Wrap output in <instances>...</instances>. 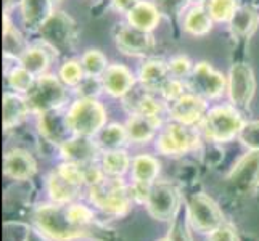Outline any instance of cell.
<instances>
[{
  "instance_id": "6da1fadb",
  "label": "cell",
  "mask_w": 259,
  "mask_h": 241,
  "mask_svg": "<svg viewBox=\"0 0 259 241\" xmlns=\"http://www.w3.org/2000/svg\"><path fill=\"white\" fill-rule=\"evenodd\" d=\"M35 224L37 227L57 241L77 239L89 235V228L77 225L71 219L68 208L63 204H44L35 211Z\"/></svg>"
},
{
  "instance_id": "7a4b0ae2",
  "label": "cell",
  "mask_w": 259,
  "mask_h": 241,
  "mask_svg": "<svg viewBox=\"0 0 259 241\" xmlns=\"http://www.w3.org/2000/svg\"><path fill=\"white\" fill-rule=\"evenodd\" d=\"M37 31L42 40L53 52H58L60 55H69L74 52L77 42V26L73 18L65 12L53 10Z\"/></svg>"
},
{
  "instance_id": "3957f363",
  "label": "cell",
  "mask_w": 259,
  "mask_h": 241,
  "mask_svg": "<svg viewBox=\"0 0 259 241\" xmlns=\"http://www.w3.org/2000/svg\"><path fill=\"white\" fill-rule=\"evenodd\" d=\"M26 102L32 113H47L58 110L66 102V85L61 82L60 77L52 74L37 76L32 87L24 93Z\"/></svg>"
},
{
  "instance_id": "277c9868",
  "label": "cell",
  "mask_w": 259,
  "mask_h": 241,
  "mask_svg": "<svg viewBox=\"0 0 259 241\" xmlns=\"http://www.w3.org/2000/svg\"><path fill=\"white\" fill-rule=\"evenodd\" d=\"M66 116L74 135H97L106 122V111L103 105L97 102V98H79L71 105Z\"/></svg>"
},
{
  "instance_id": "5b68a950",
  "label": "cell",
  "mask_w": 259,
  "mask_h": 241,
  "mask_svg": "<svg viewBox=\"0 0 259 241\" xmlns=\"http://www.w3.org/2000/svg\"><path fill=\"white\" fill-rule=\"evenodd\" d=\"M243 119L235 106H216L206 113L201 122L203 132L211 141L224 143L238 137L243 127Z\"/></svg>"
},
{
  "instance_id": "8992f818",
  "label": "cell",
  "mask_w": 259,
  "mask_h": 241,
  "mask_svg": "<svg viewBox=\"0 0 259 241\" xmlns=\"http://www.w3.org/2000/svg\"><path fill=\"white\" fill-rule=\"evenodd\" d=\"M129 191L119 180V177H103L100 182L91 186V201L97 208L108 214H121L129 209Z\"/></svg>"
},
{
  "instance_id": "52a82bcc",
  "label": "cell",
  "mask_w": 259,
  "mask_h": 241,
  "mask_svg": "<svg viewBox=\"0 0 259 241\" xmlns=\"http://www.w3.org/2000/svg\"><path fill=\"white\" fill-rule=\"evenodd\" d=\"M85 182H84L81 166L66 161L65 164H61L57 171H53L49 175L47 190L53 203L66 204L76 198L77 191L81 190V186Z\"/></svg>"
},
{
  "instance_id": "ba28073f",
  "label": "cell",
  "mask_w": 259,
  "mask_h": 241,
  "mask_svg": "<svg viewBox=\"0 0 259 241\" xmlns=\"http://www.w3.org/2000/svg\"><path fill=\"white\" fill-rule=\"evenodd\" d=\"M198 140L200 137L195 126H189V124L172 119L169 124H166L161 133H159L156 148L161 155L179 156L193 150L198 145Z\"/></svg>"
},
{
  "instance_id": "9c48e42d",
  "label": "cell",
  "mask_w": 259,
  "mask_h": 241,
  "mask_svg": "<svg viewBox=\"0 0 259 241\" xmlns=\"http://www.w3.org/2000/svg\"><path fill=\"white\" fill-rule=\"evenodd\" d=\"M227 185L234 195H253L259 186V151L249 150L237 161L227 175Z\"/></svg>"
},
{
  "instance_id": "30bf717a",
  "label": "cell",
  "mask_w": 259,
  "mask_h": 241,
  "mask_svg": "<svg viewBox=\"0 0 259 241\" xmlns=\"http://www.w3.org/2000/svg\"><path fill=\"white\" fill-rule=\"evenodd\" d=\"M227 90L232 106H235L237 110H248L256 90V80L251 66L245 61L232 65L227 79Z\"/></svg>"
},
{
  "instance_id": "8fae6325",
  "label": "cell",
  "mask_w": 259,
  "mask_h": 241,
  "mask_svg": "<svg viewBox=\"0 0 259 241\" xmlns=\"http://www.w3.org/2000/svg\"><path fill=\"white\" fill-rule=\"evenodd\" d=\"M185 82L190 92L200 95L204 100H212V98L221 97L227 88L226 77L204 61L193 66L192 74Z\"/></svg>"
},
{
  "instance_id": "7c38bea8",
  "label": "cell",
  "mask_w": 259,
  "mask_h": 241,
  "mask_svg": "<svg viewBox=\"0 0 259 241\" xmlns=\"http://www.w3.org/2000/svg\"><path fill=\"white\" fill-rule=\"evenodd\" d=\"M147 209L156 220L172 219L179 211L181 196L174 185L167 182H155L147 195Z\"/></svg>"
},
{
  "instance_id": "4fadbf2b",
  "label": "cell",
  "mask_w": 259,
  "mask_h": 241,
  "mask_svg": "<svg viewBox=\"0 0 259 241\" xmlns=\"http://www.w3.org/2000/svg\"><path fill=\"white\" fill-rule=\"evenodd\" d=\"M189 219L195 230L212 231L224 224V217L219 206L204 193H195L189 200Z\"/></svg>"
},
{
  "instance_id": "5bb4252c",
  "label": "cell",
  "mask_w": 259,
  "mask_h": 241,
  "mask_svg": "<svg viewBox=\"0 0 259 241\" xmlns=\"http://www.w3.org/2000/svg\"><path fill=\"white\" fill-rule=\"evenodd\" d=\"M116 47L132 57H147L155 50V39L151 32L134 28L132 24H118L114 31Z\"/></svg>"
},
{
  "instance_id": "9a60e30c",
  "label": "cell",
  "mask_w": 259,
  "mask_h": 241,
  "mask_svg": "<svg viewBox=\"0 0 259 241\" xmlns=\"http://www.w3.org/2000/svg\"><path fill=\"white\" fill-rule=\"evenodd\" d=\"M169 114L174 121L189 124V126H196L201 124L204 116L208 113L206 102L200 95L193 92H185L182 97L169 102Z\"/></svg>"
},
{
  "instance_id": "2e32d148",
  "label": "cell",
  "mask_w": 259,
  "mask_h": 241,
  "mask_svg": "<svg viewBox=\"0 0 259 241\" xmlns=\"http://www.w3.org/2000/svg\"><path fill=\"white\" fill-rule=\"evenodd\" d=\"M132 178H134V190L140 195L142 200H147L150 186L155 183V178L159 174L158 159L150 155H139L132 159Z\"/></svg>"
},
{
  "instance_id": "e0dca14e",
  "label": "cell",
  "mask_w": 259,
  "mask_h": 241,
  "mask_svg": "<svg viewBox=\"0 0 259 241\" xmlns=\"http://www.w3.org/2000/svg\"><path fill=\"white\" fill-rule=\"evenodd\" d=\"M39 116H40L39 118L40 133L49 141L61 147L65 141H68L71 138L69 135L73 133V130H71L69 124H68L66 114H61L58 110H52L47 113H42Z\"/></svg>"
},
{
  "instance_id": "ac0fdd59",
  "label": "cell",
  "mask_w": 259,
  "mask_h": 241,
  "mask_svg": "<svg viewBox=\"0 0 259 241\" xmlns=\"http://www.w3.org/2000/svg\"><path fill=\"white\" fill-rule=\"evenodd\" d=\"M35 161L26 150L13 148L4 158V174L13 180H28L35 174Z\"/></svg>"
},
{
  "instance_id": "d6986e66",
  "label": "cell",
  "mask_w": 259,
  "mask_h": 241,
  "mask_svg": "<svg viewBox=\"0 0 259 241\" xmlns=\"http://www.w3.org/2000/svg\"><path fill=\"white\" fill-rule=\"evenodd\" d=\"M103 90L111 97H126L136 84L131 71L124 65H110L102 76Z\"/></svg>"
},
{
  "instance_id": "ffe728a7",
  "label": "cell",
  "mask_w": 259,
  "mask_h": 241,
  "mask_svg": "<svg viewBox=\"0 0 259 241\" xmlns=\"http://www.w3.org/2000/svg\"><path fill=\"white\" fill-rule=\"evenodd\" d=\"M60 150L65 161H68V163L87 164V163H94L98 145H97V141L91 140V137L74 135L68 141H65V143L60 147Z\"/></svg>"
},
{
  "instance_id": "44dd1931",
  "label": "cell",
  "mask_w": 259,
  "mask_h": 241,
  "mask_svg": "<svg viewBox=\"0 0 259 241\" xmlns=\"http://www.w3.org/2000/svg\"><path fill=\"white\" fill-rule=\"evenodd\" d=\"M131 93H132V100L127 102L126 105L129 106L132 114H142V116H148V118L163 121L164 114L166 111H169V108H166V105L153 95L155 92H150L147 88L142 87V90L139 93H136L134 88L131 90Z\"/></svg>"
},
{
  "instance_id": "7402d4cb",
  "label": "cell",
  "mask_w": 259,
  "mask_h": 241,
  "mask_svg": "<svg viewBox=\"0 0 259 241\" xmlns=\"http://www.w3.org/2000/svg\"><path fill=\"white\" fill-rule=\"evenodd\" d=\"M171 77L172 76L169 73L167 63H164L163 60H148L147 63L142 65L139 73V80L142 87L155 93H161L163 87Z\"/></svg>"
},
{
  "instance_id": "603a6c76",
  "label": "cell",
  "mask_w": 259,
  "mask_h": 241,
  "mask_svg": "<svg viewBox=\"0 0 259 241\" xmlns=\"http://www.w3.org/2000/svg\"><path fill=\"white\" fill-rule=\"evenodd\" d=\"M259 16L253 7H238L237 12L232 16V20L229 21L230 31L234 39L240 42H246L251 37V34L257 28Z\"/></svg>"
},
{
  "instance_id": "cb8c5ba5",
  "label": "cell",
  "mask_w": 259,
  "mask_h": 241,
  "mask_svg": "<svg viewBox=\"0 0 259 241\" xmlns=\"http://www.w3.org/2000/svg\"><path fill=\"white\" fill-rule=\"evenodd\" d=\"M159 126H161L159 119L148 118V116L142 114H132L126 124L127 138L134 143H147L155 137Z\"/></svg>"
},
{
  "instance_id": "d4e9b609",
  "label": "cell",
  "mask_w": 259,
  "mask_h": 241,
  "mask_svg": "<svg viewBox=\"0 0 259 241\" xmlns=\"http://www.w3.org/2000/svg\"><path fill=\"white\" fill-rule=\"evenodd\" d=\"M29 105L26 102V97L18 93L7 92L4 93V129L10 130L18 124H21L29 113Z\"/></svg>"
},
{
  "instance_id": "484cf974",
  "label": "cell",
  "mask_w": 259,
  "mask_h": 241,
  "mask_svg": "<svg viewBox=\"0 0 259 241\" xmlns=\"http://www.w3.org/2000/svg\"><path fill=\"white\" fill-rule=\"evenodd\" d=\"M53 12L50 0H21L23 23L31 29H39Z\"/></svg>"
},
{
  "instance_id": "4316f807",
  "label": "cell",
  "mask_w": 259,
  "mask_h": 241,
  "mask_svg": "<svg viewBox=\"0 0 259 241\" xmlns=\"http://www.w3.org/2000/svg\"><path fill=\"white\" fill-rule=\"evenodd\" d=\"M159 10L155 4L150 2H139L132 10L127 13L129 24H132L134 28H139L142 31L151 32L159 21Z\"/></svg>"
},
{
  "instance_id": "83f0119b",
  "label": "cell",
  "mask_w": 259,
  "mask_h": 241,
  "mask_svg": "<svg viewBox=\"0 0 259 241\" xmlns=\"http://www.w3.org/2000/svg\"><path fill=\"white\" fill-rule=\"evenodd\" d=\"M212 29V18L201 5L192 7L184 16V31L195 37L206 35Z\"/></svg>"
},
{
  "instance_id": "f1b7e54d",
  "label": "cell",
  "mask_w": 259,
  "mask_h": 241,
  "mask_svg": "<svg viewBox=\"0 0 259 241\" xmlns=\"http://www.w3.org/2000/svg\"><path fill=\"white\" fill-rule=\"evenodd\" d=\"M50 61H52V55L46 47L34 45V47H28V50L24 52V55L20 58V65L37 77L46 74Z\"/></svg>"
},
{
  "instance_id": "f546056e",
  "label": "cell",
  "mask_w": 259,
  "mask_h": 241,
  "mask_svg": "<svg viewBox=\"0 0 259 241\" xmlns=\"http://www.w3.org/2000/svg\"><path fill=\"white\" fill-rule=\"evenodd\" d=\"M26 50H28V45H26L24 37L5 15L4 16V53L7 57L20 60Z\"/></svg>"
},
{
  "instance_id": "4dcf8cb0",
  "label": "cell",
  "mask_w": 259,
  "mask_h": 241,
  "mask_svg": "<svg viewBox=\"0 0 259 241\" xmlns=\"http://www.w3.org/2000/svg\"><path fill=\"white\" fill-rule=\"evenodd\" d=\"M126 140H129L127 130L126 126H121V124H110L97 133V145L105 151L119 150L126 143Z\"/></svg>"
},
{
  "instance_id": "1f68e13d",
  "label": "cell",
  "mask_w": 259,
  "mask_h": 241,
  "mask_svg": "<svg viewBox=\"0 0 259 241\" xmlns=\"http://www.w3.org/2000/svg\"><path fill=\"white\" fill-rule=\"evenodd\" d=\"M131 166V158L124 150H110L105 151L102 158V169L105 175L110 177H121L127 172Z\"/></svg>"
},
{
  "instance_id": "d6a6232c",
  "label": "cell",
  "mask_w": 259,
  "mask_h": 241,
  "mask_svg": "<svg viewBox=\"0 0 259 241\" xmlns=\"http://www.w3.org/2000/svg\"><path fill=\"white\" fill-rule=\"evenodd\" d=\"M81 65L85 76L91 77H102L103 73L108 68V61H106V57L100 50H87L82 53L81 57Z\"/></svg>"
},
{
  "instance_id": "836d02e7",
  "label": "cell",
  "mask_w": 259,
  "mask_h": 241,
  "mask_svg": "<svg viewBox=\"0 0 259 241\" xmlns=\"http://www.w3.org/2000/svg\"><path fill=\"white\" fill-rule=\"evenodd\" d=\"M206 10L211 15L212 21L229 23L237 12V0H206Z\"/></svg>"
},
{
  "instance_id": "e575fe53",
  "label": "cell",
  "mask_w": 259,
  "mask_h": 241,
  "mask_svg": "<svg viewBox=\"0 0 259 241\" xmlns=\"http://www.w3.org/2000/svg\"><path fill=\"white\" fill-rule=\"evenodd\" d=\"M58 77L61 79V82H63L66 87H77L82 82V79L85 77L81 61H76V60L65 61L58 71Z\"/></svg>"
},
{
  "instance_id": "d590c367",
  "label": "cell",
  "mask_w": 259,
  "mask_h": 241,
  "mask_svg": "<svg viewBox=\"0 0 259 241\" xmlns=\"http://www.w3.org/2000/svg\"><path fill=\"white\" fill-rule=\"evenodd\" d=\"M35 80V76L31 74L28 69H24L21 65L12 69V73L8 74V84L16 92H21V93H26L32 87Z\"/></svg>"
},
{
  "instance_id": "8d00e7d4",
  "label": "cell",
  "mask_w": 259,
  "mask_h": 241,
  "mask_svg": "<svg viewBox=\"0 0 259 241\" xmlns=\"http://www.w3.org/2000/svg\"><path fill=\"white\" fill-rule=\"evenodd\" d=\"M195 65H192V61L184 57V55H177L172 57L171 60L167 61V68H169V73H171L172 77L176 79H181V80H187L189 76L192 74V69Z\"/></svg>"
},
{
  "instance_id": "74e56055",
  "label": "cell",
  "mask_w": 259,
  "mask_h": 241,
  "mask_svg": "<svg viewBox=\"0 0 259 241\" xmlns=\"http://www.w3.org/2000/svg\"><path fill=\"white\" fill-rule=\"evenodd\" d=\"M238 138L242 140V143L248 147L249 150L259 151V121L245 122L242 130L238 133Z\"/></svg>"
},
{
  "instance_id": "f35d334b",
  "label": "cell",
  "mask_w": 259,
  "mask_h": 241,
  "mask_svg": "<svg viewBox=\"0 0 259 241\" xmlns=\"http://www.w3.org/2000/svg\"><path fill=\"white\" fill-rule=\"evenodd\" d=\"M74 88H76L79 98H97L98 95H100V92L103 90L102 77L85 76L82 79V82Z\"/></svg>"
},
{
  "instance_id": "ab89813d",
  "label": "cell",
  "mask_w": 259,
  "mask_h": 241,
  "mask_svg": "<svg viewBox=\"0 0 259 241\" xmlns=\"http://www.w3.org/2000/svg\"><path fill=\"white\" fill-rule=\"evenodd\" d=\"M187 2H189V0H156L155 5L158 7V10L161 15L176 18L185 8Z\"/></svg>"
},
{
  "instance_id": "60d3db41",
  "label": "cell",
  "mask_w": 259,
  "mask_h": 241,
  "mask_svg": "<svg viewBox=\"0 0 259 241\" xmlns=\"http://www.w3.org/2000/svg\"><path fill=\"white\" fill-rule=\"evenodd\" d=\"M208 241H238V236L235 233L234 227L227 225V224H222L218 228L209 231Z\"/></svg>"
},
{
  "instance_id": "b9f144b4",
  "label": "cell",
  "mask_w": 259,
  "mask_h": 241,
  "mask_svg": "<svg viewBox=\"0 0 259 241\" xmlns=\"http://www.w3.org/2000/svg\"><path fill=\"white\" fill-rule=\"evenodd\" d=\"M111 2L116 10H119L122 13H129L139 4V0H111Z\"/></svg>"
},
{
  "instance_id": "7bdbcfd3",
  "label": "cell",
  "mask_w": 259,
  "mask_h": 241,
  "mask_svg": "<svg viewBox=\"0 0 259 241\" xmlns=\"http://www.w3.org/2000/svg\"><path fill=\"white\" fill-rule=\"evenodd\" d=\"M189 2L195 4V5H201L203 2H206V0H189Z\"/></svg>"
},
{
  "instance_id": "ee69618b",
  "label": "cell",
  "mask_w": 259,
  "mask_h": 241,
  "mask_svg": "<svg viewBox=\"0 0 259 241\" xmlns=\"http://www.w3.org/2000/svg\"><path fill=\"white\" fill-rule=\"evenodd\" d=\"M159 241H172V239H171V238H169V236H167V238H163V239H159Z\"/></svg>"
},
{
  "instance_id": "f6af8a7d",
  "label": "cell",
  "mask_w": 259,
  "mask_h": 241,
  "mask_svg": "<svg viewBox=\"0 0 259 241\" xmlns=\"http://www.w3.org/2000/svg\"><path fill=\"white\" fill-rule=\"evenodd\" d=\"M50 2H52L53 5H55V4H58V2H60V0H50Z\"/></svg>"
}]
</instances>
